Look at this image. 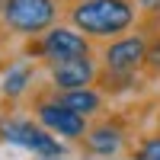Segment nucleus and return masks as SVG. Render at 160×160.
I'll return each mask as SVG.
<instances>
[{
    "label": "nucleus",
    "instance_id": "5",
    "mask_svg": "<svg viewBox=\"0 0 160 160\" xmlns=\"http://www.w3.org/2000/svg\"><path fill=\"white\" fill-rule=\"evenodd\" d=\"M29 55L38 58L42 64L68 61V58H90V55H96V42L87 38L80 29H74L71 22H58L45 35L29 38Z\"/></svg>",
    "mask_w": 160,
    "mask_h": 160
},
{
    "label": "nucleus",
    "instance_id": "14",
    "mask_svg": "<svg viewBox=\"0 0 160 160\" xmlns=\"http://www.w3.org/2000/svg\"><path fill=\"white\" fill-rule=\"evenodd\" d=\"M61 3H71V0H61Z\"/></svg>",
    "mask_w": 160,
    "mask_h": 160
},
{
    "label": "nucleus",
    "instance_id": "2",
    "mask_svg": "<svg viewBox=\"0 0 160 160\" xmlns=\"http://www.w3.org/2000/svg\"><path fill=\"white\" fill-rule=\"evenodd\" d=\"M64 22L61 0H0V32L16 38H38Z\"/></svg>",
    "mask_w": 160,
    "mask_h": 160
},
{
    "label": "nucleus",
    "instance_id": "9",
    "mask_svg": "<svg viewBox=\"0 0 160 160\" xmlns=\"http://www.w3.org/2000/svg\"><path fill=\"white\" fill-rule=\"evenodd\" d=\"M38 71H42V61L38 58H32V55L29 58H13L7 68L0 71V99L10 102V106L22 102L26 96H29Z\"/></svg>",
    "mask_w": 160,
    "mask_h": 160
},
{
    "label": "nucleus",
    "instance_id": "8",
    "mask_svg": "<svg viewBox=\"0 0 160 160\" xmlns=\"http://www.w3.org/2000/svg\"><path fill=\"white\" fill-rule=\"evenodd\" d=\"M42 74L48 77L51 90H74V87H96L99 80V58H68V61H48L42 64Z\"/></svg>",
    "mask_w": 160,
    "mask_h": 160
},
{
    "label": "nucleus",
    "instance_id": "6",
    "mask_svg": "<svg viewBox=\"0 0 160 160\" xmlns=\"http://www.w3.org/2000/svg\"><path fill=\"white\" fill-rule=\"evenodd\" d=\"M0 138L10 144L32 151L35 157H61L64 144L55 131H48L38 118H22V115H0Z\"/></svg>",
    "mask_w": 160,
    "mask_h": 160
},
{
    "label": "nucleus",
    "instance_id": "10",
    "mask_svg": "<svg viewBox=\"0 0 160 160\" xmlns=\"http://www.w3.org/2000/svg\"><path fill=\"white\" fill-rule=\"evenodd\" d=\"M51 90V87H48ZM51 96L58 102H64L68 109L87 115V118H96L106 106V93L99 87H74V90H51Z\"/></svg>",
    "mask_w": 160,
    "mask_h": 160
},
{
    "label": "nucleus",
    "instance_id": "13",
    "mask_svg": "<svg viewBox=\"0 0 160 160\" xmlns=\"http://www.w3.org/2000/svg\"><path fill=\"white\" fill-rule=\"evenodd\" d=\"M35 160H64V157H35Z\"/></svg>",
    "mask_w": 160,
    "mask_h": 160
},
{
    "label": "nucleus",
    "instance_id": "11",
    "mask_svg": "<svg viewBox=\"0 0 160 160\" xmlns=\"http://www.w3.org/2000/svg\"><path fill=\"white\" fill-rule=\"evenodd\" d=\"M128 160H160V131H154V135H144L135 148H131Z\"/></svg>",
    "mask_w": 160,
    "mask_h": 160
},
{
    "label": "nucleus",
    "instance_id": "12",
    "mask_svg": "<svg viewBox=\"0 0 160 160\" xmlns=\"http://www.w3.org/2000/svg\"><path fill=\"white\" fill-rule=\"evenodd\" d=\"M141 10H160V0H138Z\"/></svg>",
    "mask_w": 160,
    "mask_h": 160
},
{
    "label": "nucleus",
    "instance_id": "4",
    "mask_svg": "<svg viewBox=\"0 0 160 160\" xmlns=\"http://www.w3.org/2000/svg\"><path fill=\"white\" fill-rule=\"evenodd\" d=\"M138 144V138L131 135V128L122 115H96L90 118L87 135L80 138V148L87 157H99V160H115V157H128L131 148Z\"/></svg>",
    "mask_w": 160,
    "mask_h": 160
},
{
    "label": "nucleus",
    "instance_id": "7",
    "mask_svg": "<svg viewBox=\"0 0 160 160\" xmlns=\"http://www.w3.org/2000/svg\"><path fill=\"white\" fill-rule=\"evenodd\" d=\"M32 112H35V118L48 131H55L58 138H68V141H80V138L87 135V128H90V118L80 115V112H74V109H68L64 102H58L55 96H51L48 87H42V90L35 93Z\"/></svg>",
    "mask_w": 160,
    "mask_h": 160
},
{
    "label": "nucleus",
    "instance_id": "1",
    "mask_svg": "<svg viewBox=\"0 0 160 160\" xmlns=\"http://www.w3.org/2000/svg\"><path fill=\"white\" fill-rule=\"evenodd\" d=\"M144 10L138 0H71L64 3V22L80 29L96 45L138 29Z\"/></svg>",
    "mask_w": 160,
    "mask_h": 160
},
{
    "label": "nucleus",
    "instance_id": "3",
    "mask_svg": "<svg viewBox=\"0 0 160 160\" xmlns=\"http://www.w3.org/2000/svg\"><path fill=\"white\" fill-rule=\"evenodd\" d=\"M148 55H151V32L144 26V19H141L138 29L112 38V42L96 45L99 68L109 71V74H144Z\"/></svg>",
    "mask_w": 160,
    "mask_h": 160
}]
</instances>
